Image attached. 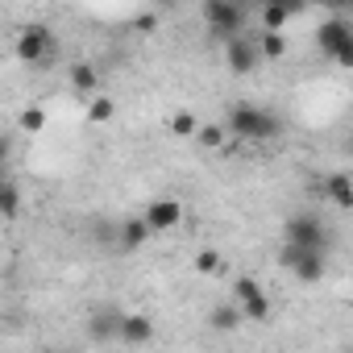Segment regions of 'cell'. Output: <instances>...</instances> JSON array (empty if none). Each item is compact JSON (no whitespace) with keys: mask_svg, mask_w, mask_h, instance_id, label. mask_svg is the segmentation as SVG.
Instances as JSON below:
<instances>
[{"mask_svg":"<svg viewBox=\"0 0 353 353\" xmlns=\"http://www.w3.org/2000/svg\"><path fill=\"white\" fill-rule=\"evenodd\" d=\"M225 125H229V133L241 137V141H274V137L283 133L279 112H270V108H262V104H233L229 117H225Z\"/></svg>","mask_w":353,"mask_h":353,"instance_id":"obj_1","label":"cell"},{"mask_svg":"<svg viewBox=\"0 0 353 353\" xmlns=\"http://www.w3.org/2000/svg\"><path fill=\"white\" fill-rule=\"evenodd\" d=\"M316 46H320V54H324L328 63L353 71V26L345 21V13H332L328 21H320V30H316Z\"/></svg>","mask_w":353,"mask_h":353,"instance_id":"obj_2","label":"cell"},{"mask_svg":"<svg viewBox=\"0 0 353 353\" xmlns=\"http://www.w3.org/2000/svg\"><path fill=\"white\" fill-rule=\"evenodd\" d=\"M250 21V9H245V0H204V26L216 42H229L245 30Z\"/></svg>","mask_w":353,"mask_h":353,"instance_id":"obj_3","label":"cell"},{"mask_svg":"<svg viewBox=\"0 0 353 353\" xmlns=\"http://www.w3.org/2000/svg\"><path fill=\"white\" fill-rule=\"evenodd\" d=\"M283 245H295V250H328V229L316 221V216H287L283 225Z\"/></svg>","mask_w":353,"mask_h":353,"instance_id":"obj_4","label":"cell"},{"mask_svg":"<svg viewBox=\"0 0 353 353\" xmlns=\"http://www.w3.org/2000/svg\"><path fill=\"white\" fill-rule=\"evenodd\" d=\"M50 54H54V34H50L42 21L26 26V30L17 34V59H21V63L42 67V63H50Z\"/></svg>","mask_w":353,"mask_h":353,"instance_id":"obj_5","label":"cell"},{"mask_svg":"<svg viewBox=\"0 0 353 353\" xmlns=\"http://www.w3.org/2000/svg\"><path fill=\"white\" fill-rule=\"evenodd\" d=\"M283 266H287L303 287H312V283L324 279V254H320V250H295V245H283Z\"/></svg>","mask_w":353,"mask_h":353,"instance_id":"obj_6","label":"cell"},{"mask_svg":"<svg viewBox=\"0 0 353 353\" xmlns=\"http://www.w3.org/2000/svg\"><path fill=\"white\" fill-rule=\"evenodd\" d=\"M258 63H262V50H258V42H250L245 34H237V38L225 42V67H229L233 75H250Z\"/></svg>","mask_w":353,"mask_h":353,"instance_id":"obj_7","label":"cell"},{"mask_svg":"<svg viewBox=\"0 0 353 353\" xmlns=\"http://www.w3.org/2000/svg\"><path fill=\"white\" fill-rule=\"evenodd\" d=\"M141 216L150 221L154 233H170V229H179V225H183V204H179V200H170V196H162V200H150Z\"/></svg>","mask_w":353,"mask_h":353,"instance_id":"obj_8","label":"cell"},{"mask_svg":"<svg viewBox=\"0 0 353 353\" xmlns=\"http://www.w3.org/2000/svg\"><path fill=\"white\" fill-rule=\"evenodd\" d=\"M295 13H303V0H262V30H283Z\"/></svg>","mask_w":353,"mask_h":353,"instance_id":"obj_9","label":"cell"},{"mask_svg":"<svg viewBox=\"0 0 353 353\" xmlns=\"http://www.w3.org/2000/svg\"><path fill=\"white\" fill-rule=\"evenodd\" d=\"M121 341H125V345H150V341H154V320L141 316V312L121 316Z\"/></svg>","mask_w":353,"mask_h":353,"instance_id":"obj_10","label":"cell"},{"mask_svg":"<svg viewBox=\"0 0 353 353\" xmlns=\"http://www.w3.org/2000/svg\"><path fill=\"white\" fill-rule=\"evenodd\" d=\"M320 192L336 204V208H353V179H349V174H341V170H332V174H324V179H320Z\"/></svg>","mask_w":353,"mask_h":353,"instance_id":"obj_11","label":"cell"},{"mask_svg":"<svg viewBox=\"0 0 353 353\" xmlns=\"http://www.w3.org/2000/svg\"><path fill=\"white\" fill-rule=\"evenodd\" d=\"M150 221L145 216H129V221H121V229H117V241H121V250H141L145 241H150Z\"/></svg>","mask_w":353,"mask_h":353,"instance_id":"obj_12","label":"cell"},{"mask_svg":"<svg viewBox=\"0 0 353 353\" xmlns=\"http://www.w3.org/2000/svg\"><path fill=\"white\" fill-rule=\"evenodd\" d=\"M88 341H100V345L121 341V316H117V312H96V316L88 320Z\"/></svg>","mask_w":353,"mask_h":353,"instance_id":"obj_13","label":"cell"},{"mask_svg":"<svg viewBox=\"0 0 353 353\" xmlns=\"http://www.w3.org/2000/svg\"><path fill=\"white\" fill-rule=\"evenodd\" d=\"M241 320H245V312H241V303L233 299V303H216L212 312H208V324L216 328V332H237L241 328Z\"/></svg>","mask_w":353,"mask_h":353,"instance_id":"obj_14","label":"cell"},{"mask_svg":"<svg viewBox=\"0 0 353 353\" xmlns=\"http://www.w3.org/2000/svg\"><path fill=\"white\" fill-rule=\"evenodd\" d=\"M67 79H71V88H75L79 96H96V92H100V71H96L92 63H71Z\"/></svg>","mask_w":353,"mask_h":353,"instance_id":"obj_15","label":"cell"},{"mask_svg":"<svg viewBox=\"0 0 353 353\" xmlns=\"http://www.w3.org/2000/svg\"><path fill=\"white\" fill-rule=\"evenodd\" d=\"M258 50H262V59H266V63H279V59L287 54V38H283V30H262Z\"/></svg>","mask_w":353,"mask_h":353,"instance_id":"obj_16","label":"cell"},{"mask_svg":"<svg viewBox=\"0 0 353 353\" xmlns=\"http://www.w3.org/2000/svg\"><path fill=\"white\" fill-rule=\"evenodd\" d=\"M166 125H170L174 137H196V133H200V121H196V112H188V108H183V112H174Z\"/></svg>","mask_w":353,"mask_h":353,"instance_id":"obj_17","label":"cell"},{"mask_svg":"<svg viewBox=\"0 0 353 353\" xmlns=\"http://www.w3.org/2000/svg\"><path fill=\"white\" fill-rule=\"evenodd\" d=\"M112 117H117V104H112L108 96H100V92H96V96H92V104H88V121H96V125H108Z\"/></svg>","mask_w":353,"mask_h":353,"instance_id":"obj_18","label":"cell"},{"mask_svg":"<svg viewBox=\"0 0 353 353\" xmlns=\"http://www.w3.org/2000/svg\"><path fill=\"white\" fill-rule=\"evenodd\" d=\"M241 312H245V320L266 324V320H270V299H266V291H258L254 299H245V303H241Z\"/></svg>","mask_w":353,"mask_h":353,"instance_id":"obj_19","label":"cell"},{"mask_svg":"<svg viewBox=\"0 0 353 353\" xmlns=\"http://www.w3.org/2000/svg\"><path fill=\"white\" fill-rule=\"evenodd\" d=\"M196 141H200L204 150H212V154H221L229 137H225V129H221V125H200V133H196Z\"/></svg>","mask_w":353,"mask_h":353,"instance_id":"obj_20","label":"cell"},{"mask_svg":"<svg viewBox=\"0 0 353 353\" xmlns=\"http://www.w3.org/2000/svg\"><path fill=\"white\" fill-rule=\"evenodd\" d=\"M17 208H21V196H17L13 183H5V188H0V216H5V221H17Z\"/></svg>","mask_w":353,"mask_h":353,"instance_id":"obj_21","label":"cell"},{"mask_svg":"<svg viewBox=\"0 0 353 353\" xmlns=\"http://www.w3.org/2000/svg\"><path fill=\"white\" fill-rule=\"evenodd\" d=\"M262 291V283L258 279H250V274H241V279H233V299L237 303H245V299H254Z\"/></svg>","mask_w":353,"mask_h":353,"instance_id":"obj_22","label":"cell"},{"mask_svg":"<svg viewBox=\"0 0 353 353\" xmlns=\"http://www.w3.org/2000/svg\"><path fill=\"white\" fill-rule=\"evenodd\" d=\"M216 266H221V250H212V245H204V250L196 254V270H200V274H212Z\"/></svg>","mask_w":353,"mask_h":353,"instance_id":"obj_23","label":"cell"},{"mask_svg":"<svg viewBox=\"0 0 353 353\" xmlns=\"http://www.w3.org/2000/svg\"><path fill=\"white\" fill-rule=\"evenodd\" d=\"M21 129H26V133L46 129V108H26V112H21Z\"/></svg>","mask_w":353,"mask_h":353,"instance_id":"obj_24","label":"cell"},{"mask_svg":"<svg viewBox=\"0 0 353 353\" xmlns=\"http://www.w3.org/2000/svg\"><path fill=\"white\" fill-rule=\"evenodd\" d=\"M158 21H162V17H158V9H145V13H137V17H133V30H137V34H154V30H158Z\"/></svg>","mask_w":353,"mask_h":353,"instance_id":"obj_25","label":"cell"},{"mask_svg":"<svg viewBox=\"0 0 353 353\" xmlns=\"http://www.w3.org/2000/svg\"><path fill=\"white\" fill-rule=\"evenodd\" d=\"M324 5H328L332 13H341V9H345V0H324Z\"/></svg>","mask_w":353,"mask_h":353,"instance_id":"obj_26","label":"cell"},{"mask_svg":"<svg viewBox=\"0 0 353 353\" xmlns=\"http://www.w3.org/2000/svg\"><path fill=\"white\" fill-rule=\"evenodd\" d=\"M154 5H158V9H174V0H154Z\"/></svg>","mask_w":353,"mask_h":353,"instance_id":"obj_27","label":"cell"},{"mask_svg":"<svg viewBox=\"0 0 353 353\" xmlns=\"http://www.w3.org/2000/svg\"><path fill=\"white\" fill-rule=\"evenodd\" d=\"M341 13H345V17H349V13H353V0H345V9H341Z\"/></svg>","mask_w":353,"mask_h":353,"instance_id":"obj_28","label":"cell"},{"mask_svg":"<svg viewBox=\"0 0 353 353\" xmlns=\"http://www.w3.org/2000/svg\"><path fill=\"white\" fill-rule=\"evenodd\" d=\"M349 154H353V141H349Z\"/></svg>","mask_w":353,"mask_h":353,"instance_id":"obj_29","label":"cell"}]
</instances>
